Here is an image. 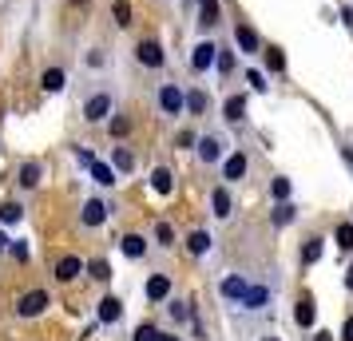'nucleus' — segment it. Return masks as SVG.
Masks as SVG:
<instances>
[{"label": "nucleus", "instance_id": "72a5a7b5", "mask_svg": "<svg viewBox=\"0 0 353 341\" xmlns=\"http://www.w3.org/2000/svg\"><path fill=\"white\" fill-rule=\"evenodd\" d=\"M242 76H246V87H250V92H258V96H266V92H270V80H266V72H258V68H246Z\"/></svg>", "mask_w": 353, "mask_h": 341}, {"label": "nucleus", "instance_id": "bb28decb", "mask_svg": "<svg viewBox=\"0 0 353 341\" xmlns=\"http://www.w3.org/2000/svg\"><path fill=\"white\" fill-rule=\"evenodd\" d=\"M294 218H298V207H294V203H278V207H274L270 211V223H274V230H282V227H290V223H294Z\"/></svg>", "mask_w": 353, "mask_h": 341}, {"label": "nucleus", "instance_id": "423d86ee", "mask_svg": "<svg viewBox=\"0 0 353 341\" xmlns=\"http://www.w3.org/2000/svg\"><path fill=\"white\" fill-rule=\"evenodd\" d=\"M131 56H135V64L143 68V72H163L167 68V48H163L159 40H139Z\"/></svg>", "mask_w": 353, "mask_h": 341}, {"label": "nucleus", "instance_id": "58836bf2", "mask_svg": "<svg viewBox=\"0 0 353 341\" xmlns=\"http://www.w3.org/2000/svg\"><path fill=\"white\" fill-rule=\"evenodd\" d=\"M334 238H337V246H341V250H353V223H341Z\"/></svg>", "mask_w": 353, "mask_h": 341}, {"label": "nucleus", "instance_id": "cd10ccee", "mask_svg": "<svg viewBox=\"0 0 353 341\" xmlns=\"http://www.w3.org/2000/svg\"><path fill=\"white\" fill-rule=\"evenodd\" d=\"M207 107H210V96L203 92V87H191V92H187V112H191L194 119H203Z\"/></svg>", "mask_w": 353, "mask_h": 341}, {"label": "nucleus", "instance_id": "79ce46f5", "mask_svg": "<svg viewBox=\"0 0 353 341\" xmlns=\"http://www.w3.org/2000/svg\"><path fill=\"white\" fill-rule=\"evenodd\" d=\"M159 338H163V333L155 329V325H139V329H135V338H131V341H159Z\"/></svg>", "mask_w": 353, "mask_h": 341}, {"label": "nucleus", "instance_id": "c85d7f7f", "mask_svg": "<svg viewBox=\"0 0 353 341\" xmlns=\"http://www.w3.org/2000/svg\"><path fill=\"white\" fill-rule=\"evenodd\" d=\"M112 20H115V28H123V32H128L131 24H135V8H131L128 0H115V4H112Z\"/></svg>", "mask_w": 353, "mask_h": 341}, {"label": "nucleus", "instance_id": "c756f323", "mask_svg": "<svg viewBox=\"0 0 353 341\" xmlns=\"http://www.w3.org/2000/svg\"><path fill=\"white\" fill-rule=\"evenodd\" d=\"M151 238H155V246H163V250H171V246H175V227H171L167 218H159V223L151 227Z\"/></svg>", "mask_w": 353, "mask_h": 341}, {"label": "nucleus", "instance_id": "9b49d317", "mask_svg": "<svg viewBox=\"0 0 353 341\" xmlns=\"http://www.w3.org/2000/svg\"><path fill=\"white\" fill-rule=\"evenodd\" d=\"M223 119L226 127H242L246 123V96L242 92H226L223 96Z\"/></svg>", "mask_w": 353, "mask_h": 341}, {"label": "nucleus", "instance_id": "473e14b6", "mask_svg": "<svg viewBox=\"0 0 353 341\" xmlns=\"http://www.w3.org/2000/svg\"><path fill=\"white\" fill-rule=\"evenodd\" d=\"M321 250H325V242H321L318 234H310L302 242V266H314V262L321 258Z\"/></svg>", "mask_w": 353, "mask_h": 341}, {"label": "nucleus", "instance_id": "6e6552de", "mask_svg": "<svg viewBox=\"0 0 353 341\" xmlns=\"http://www.w3.org/2000/svg\"><path fill=\"white\" fill-rule=\"evenodd\" d=\"M214 56H219V44L214 40H199L191 48V56H187V68H191L194 76H203V72L214 68Z\"/></svg>", "mask_w": 353, "mask_h": 341}, {"label": "nucleus", "instance_id": "de8ad7c7", "mask_svg": "<svg viewBox=\"0 0 353 341\" xmlns=\"http://www.w3.org/2000/svg\"><path fill=\"white\" fill-rule=\"evenodd\" d=\"M314 341H334V333H325V329H321V333H314Z\"/></svg>", "mask_w": 353, "mask_h": 341}, {"label": "nucleus", "instance_id": "4c0bfd02", "mask_svg": "<svg viewBox=\"0 0 353 341\" xmlns=\"http://www.w3.org/2000/svg\"><path fill=\"white\" fill-rule=\"evenodd\" d=\"M88 274L96 278V282H108V278H112V266L103 258H96V262H88Z\"/></svg>", "mask_w": 353, "mask_h": 341}, {"label": "nucleus", "instance_id": "37998d69", "mask_svg": "<svg viewBox=\"0 0 353 341\" xmlns=\"http://www.w3.org/2000/svg\"><path fill=\"white\" fill-rule=\"evenodd\" d=\"M8 250H12V254H17L20 262L28 258V246H24V242H8Z\"/></svg>", "mask_w": 353, "mask_h": 341}, {"label": "nucleus", "instance_id": "4468645a", "mask_svg": "<svg viewBox=\"0 0 353 341\" xmlns=\"http://www.w3.org/2000/svg\"><path fill=\"white\" fill-rule=\"evenodd\" d=\"M112 48H108V44H92V48H83V72H92V76H96V72H108V68H112Z\"/></svg>", "mask_w": 353, "mask_h": 341}, {"label": "nucleus", "instance_id": "09e8293b", "mask_svg": "<svg viewBox=\"0 0 353 341\" xmlns=\"http://www.w3.org/2000/svg\"><path fill=\"white\" fill-rule=\"evenodd\" d=\"M4 250H8V238H4V234H0V254H4Z\"/></svg>", "mask_w": 353, "mask_h": 341}, {"label": "nucleus", "instance_id": "f03ea898", "mask_svg": "<svg viewBox=\"0 0 353 341\" xmlns=\"http://www.w3.org/2000/svg\"><path fill=\"white\" fill-rule=\"evenodd\" d=\"M226 135L223 131H214V127H207V131H199V139H194V159H199V167H219V163L226 159Z\"/></svg>", "mask_w": 353, "mask_h": 341}, {"label": "nucleus", "instance_id": "2f4dec72", "mask_svg": "<svg viewBox=\"0 0 353 341\" xmlns=\"http://www.w3.org/2000/svg\"><path fill=\"white\" fill-rule=\"evenodd\" d=\"M163 306H167V313H171V322H191V302H183V298H167V302H163Z\"/></svg>", "mask_w": 353, "mask_h": 341}, {"label": "nucleus", "instance_id": "4be33fe9", "mask_svg": "<svg viewBox=\"0 0 353 341\" xmlns=\"http://www.w3.org/2000/svg\"><path fill=\"white\" fill-rule=\"evenodd\" d=\"M131 127H135V119H131L128 112H112L108 115V135H112L115 143H123V139L131 135Z\"/></svg>", "mask_w": 353, "mask_h": 341}, {"label": "nucleus", "instance_id": "c03bdc74", "mask_svg": "<svg viewBox=\"0 0 353 341\" xmlns=\"http://www.w3.org/2000/svg\"><path fill=\"white\" fill-rule=\"evenodd\" d=\"M341 341H353V318H345V329H341Z\"/></svg>", "mask_w": 353, "mask_h": 341}, {"label": "nucleus", "instance_id": "603ef678", "mask_svg": "<svg viewBox=\"0 0 353 341\" xmlns=\"http://www.w3.org/2000/svg\"><path fill=\"white\" fill-rule=\"evenodd\" d=\"M187 4H203V0H187Z\"/></svg>", "mask_w": 353, "mask_h": 341}, {"label": "nucleus", "instance_id": "393cba45", "mask_svg": "<svg viewBox=\"0 0 353 341\" xmlns=\"http://www.w3.org/2000/svg\"><path fill=\"white\" fill-rule=\"evenodd\" d=\"M99 325H115L119 318H123V302L119 298H99Z\"/></svg>", "mask_w": 353, "mask_h": 341}, {"label": "nucleus", "instance_id": "20e7f679", "mask_svg": "<svg viewBox=\"0 0 353 341\" xmlns=\"http://www.w3.org/2000/svg\"><path fill=\"white\" fill-rule=\"evenodd\" d=\"M52 306V293L48 290H24L17 298V318L20 322H36V318H44Z\"/></svg>", "mask_w": 353, "mask_h": 341}, {"label": "nucleus", "instance_id": "a18cd8bd", "mask_svg": "<svg viewBox=\"0 0 353 341\" xmlns=\"http://www.w3.org/2000/svg\"><path fill=\"white\" fill-rule=\"evenodd\" d=\"M341 20H345V24L353 28V8H341Z\"/></svg>", "mask_w": 353, "mask_h": 341}, {"label": "nucleus", "instance_id": "a19ab883", "mask_svg": "<svg viewBox=\"0 0 353 341\" xmlns=\"http://www.w3.org/2000/svg\"><path fill=\"white\" fill-rule=\"evenodd\" d=\"M262 56H266V64H270L274 72H282V68H286V60H282V48H262Z\"/></svg>", "mask_w": 353, "mask_h": 341}, {"label": "nucleus", "instance_id": "ddd939ff", "mask_svg": "<svg viewBox=\"0 0 353 341\" xmlns=\"http://www.w3.org/2000/svg\"><path fill=\"white\" fill-rule=\"evenodd\" d=\"M147 250H151V242H147L139 230H128V234L119 238V254H123L128 262H143V258H147Z\"/></svg>", "mask_w": 353, "mask_h": 341}, {"label": "nucleus", "instance_id": "1a4fd4ad", "mask_svg": "<svg viewBox=\"0 0 353 341\" xmlns=\"http://www.w3.org/2000/svg\"><path fill=\"white\" fill-rule=\"evenodd\" d=\"M234 44L242 56H262V36L254 32L250 20H234Z\"/></svg>", "mask_w": 353, "mask_h": 341}, {"label": "nucleus", "instance_id": "f704fd0d", "mask_svg": "<svg viewBox=\"0 0 353 341\" xmlns=\"http://www.w3.org/2000/svg\"><path fill=\"white\" fill-rule=\"evenodd\" d=\"M270 195H274V203H286V198L294 195V183H290V175H274V179H270Z\"/></svg>", "mask_w": 353, "mask_h": 341}, {"label": "nucleus", "instance_id": "f257e3e1", "mask_svg": "<svg viewBox=\"0 0 353 341\" xmlns=\"http://www.w3.org/2000/svg\"><path fill=\"white\" fill-rule=\"evenodd\" d=\"M151 103H155V115H159V119H171V123L187 115V92H183L175 80L155 83V96H151Z\"/></svg>", "mask_w": 353, "mask_h": 341}, {"label": "nucleus", "instance_id": "b1692460", "mask_svg": "<svg viewBox=\"0 0 353 341\" xmlns=\"http://www.w3.org/2000/svg\"><path fill=\"white\" fill-rule=\"evenodd\" d=\"M219 293H223L226 302H242V293H246V278L242 274H226L219 282Z\"/></svg>", "mask_w": 353, "mask_h": 341}, {"label": "nucleus", "instance_id": "0eeeda50", "mask_svg": "<svg viewBox=\"0 0 353 341\" xmlns=\"http://www.w3.org/2000/svg\"><path fill=\"white\" fill-rule=\"evenodd\" d=\"M207 207H210V214H214L219 223H230V218H234V211H239V203H234V195H230V187H226V183L210 187Z\"/></svg>", "mask_w": 353, "mask_h": 341}, {"label": "nucleus", "instance_id": "7c9ffc66", "mask_svg": "<svg viewBox=\"0 0 353 341\" xmlns=\"http://www.w3.org/2000/svg\"><path fill=\"white\" fill-rule=\"evenodd\" d=\"M314 318H318V306H314V298H302V302L294 306V322L302 325V329H310V325H314Z\"/></svg>", "mask_w": 353, "mask_h": 341}, {"label": "nucleus", "instance_id": "6ab92c4d", "mask_svg": "<svg viewBox=\"0 0 353 341\" xmlns=\"http://www.w3.org/2000/svg\"><path fill=\"white\" fill-rule=\"evenodd\" d=\"M187 254L191 258H207L210 254V246H214V238H210V230H203V227H194V230H187Z\"/></svg>", "mask_w": 353, "mask_h": 341}, {"label": "nucleus", "instance_id": "412c9836", "mask_svg": "<svg viewBox=\"0 0 353 341\" xmlns=\"http://www.w3.org/2000/svg\"><path fill=\"white\" fill-rule=\"evenodd\" d=\"M151 191L163 195V198H171L175 195V171H171V167H155V171H151Z\"/></svg>", "mask_w": 353, "mask_h": 341}, {"label": "nucleus", "instance_id": "dca6fc26", "mask_svg": "<svg viewBox=\"0 0 353 341\" xmlns=\"http://www.w3.org/2000/svg\"><path fill=\"white\" fill-rule=\"evenodd\" d=\"M112 167H115V175H119V179H128V175H135V167H139V155H135L131 147L115 143L112 147Z\"/></svg>", "mask_w": 353, "mask_h": 341}, {"label": "nucleus", "instance_id": "c9c22d12", "mask_svg": "<svg viewBox=\"0 0 353 341\" xmlns=\"http://www.w3.org/2000/svg\"><path fill=\"white\" fill-rule=\"evenodd\" d=\"M199 24H203V28H214V24H219V0H203Z\"/></svg>", "mask_w": 353, "mask_h": 341}, {"label": "nucleus", "instance_id": "f3484780", "mask_svg": "<svg viewBox=\"0 0 353 341\" xmlns=\"http://www.w3.org/2000/svg\"><path fill=\"white\" fill-rule=\"evenodd\" d=\"M40 183H44V163L24 159V163H20V171H17V187H20V191H36Z\"/></svg>", "mask_w": 353, "mask_h": 341}, {"label": "nucleus", "instance_id": "ea45409f", "mask_svg": "<svg viewBox=\"0 0 353 341\" xmlns=\"http://www.w3.org/2000/svg\"><path fill=\"white\" fill-rule=\"evenodd\" d=\"M194 139H199V131L187 127V131H179V135H175V147H179V151H194Z\"/></svg>", "mask_w": 353, "mask_h": 341}, {"label": "nucleus", "instance_id": "9d476101", "mask_svg": "<svg viewBox=\"0 0 353 341\" xmlns=\"http://www.w3.org/2000/svg\"><path fill=\"white\" fill-rule=\"evenodd\" d=\"M171 293H175V282H171V274H163V270L147 274V302H151V306H163Z\"/></svg>", "mask_w": 353, "mask_h": 341}, {"label": "nucleus", "instance_id": "e433bc0d", "mask_svg": "<svg viewBox=\"0 0 353 341\" xmlns=\"http://www.w3.org/2000/svg\"><path fill=\"white\" fill-rule=\"evenodd\" d=\"M20 218H24L20 203H0V223H20Z\"/></svg>", "mask_w": 353, "mask_h": 341}, {"label": "nucleus", "instance_id": "5701e85b", "mask_svg": "<svg viewBox=\"0 0 353 341\" xmlns=\"http://www.w3.org/2000/svg\"><path fill=\"white\" fill-rule=\"evenodd\" d=\"M88 171H92V179H96L99 187H103V191H112L115 183H119L115 167H112V163H103V159H92V167H88Z\"/></svg>", "mask_w": 353, "mask_h": 341}, {"label": "nucleus", "instance_id": "aec40b11", "mask_svg": "<svg viewBox=\"0 0 353 341\" xmlns=\"http://www.w3.org/2000/svg\"><path fill=\"white\" fill-rule=\"evenodd\" d=\"M83 274V258H76V254H64V258L56 262V266H52V278H56V282H76V278Z\"/></svg>", "mask_w": 353, "mask_h": 341}, {"label": "nucleus", "instance_id": "2eb2a0df", "mask_svg": "<svg viewBox=\"0 0 353 341\" xmlns=\"http://www.w3.org/2000/svg\"><path fill=\"white\" fill-rule=\"evenodd\" d=\"M270 298H274V286H270V282H262V286H246V293H242V309L262 313V309L270 306Z\"/></svg>", "mask_w": 353, "mask_h": 341}, {"label": "nucleus", "instance_id": "f8f14e48", "mask_svg": "<svg viewBox=\"0 0 353 341\" xmlns=\"http://www.w3.org/2000/svg\"><path fill=\"white\" fill-rule=\"evenodd\" d=\"M219 167H223L226 183H242L246 179V171H250V159H246V151H226V159L219 163Z\"/></svg>", "mask_w": 353, "mask_h": 341}, {"label": "nucleus", "instance_id": "49530a36", "mask_svg": "<svg viewBox=\"0 0 353 341\" xmlns=\"http://www.w3.org/2000/svg\"><path fill=\"white\" fill-rule=\"evenodd\" d=\"M345 290L353 293V266H350V270H345Z\"/></svg>", "mask_w": 353, "mask_h": 341}, {"label": "nucleus", "instance_id": "a878e982", "mask_svg": "<svg viewBox=\"0 0 353 341\" xmlns=\"http://www.w3.org/2000/svg\"><path fill=\"white\" fill-rule=\"evenodd\" d=\"M214 68H219V76H223V80H230V76H234V68H239V60H234V48H230V44H219Z\"/></svg>", "mask_w": 353, "mask_h": 341}, {"label": "nucleus", "instance_id": "3c124183", "mask_svg": "<svg viewBox=\"0 0 353 341\" xmlns=\"http://www.w3.org/2000/svg\"><path fill=\"white\" fill-rule=\"evenodd\" d=\"M72 4H76V8H83V4H88V0H72Z\"/></svg>", "mask_w": 353, "mask_h": 341}, {"label": "nucleus", "instance_id": "864d4df0", "mask_svg": "<svg viewBox=\"0 0 353 341\" xmlns=\"http://www.w3.org/2000/svg\"><path fill=\"white\" fill-rule=\"evenodd\" d=\"M266 341H278V338H266Z\"/></svg>", "mask_w": 353, "mask_h": 341}, {"label": "nucleus", "instance_id": "7ed1b4c3", "mask_svg": "<svg viewBox=\"0 0 353 341\" xmlns=\"http://www.w3.org/2000/svg\"><path fill=\"white\" fill-rule=\"evenodd\" d=\"M115 112V92L112 87H96V92H88V99H83V123L88 127H99V123H108V115Z\"/></svg>", "mask_w": 353, "mask_h": 341}, {"label": "nucleus", "instance_id": "a211bd4d", "mask_svg": "<svg viewBox=\"0 0 353 341\" xmlns=\"http://www.w3.org/2000/svg\"><path fill=\"white\" fill-rule=\"evenodd\" d=\"M40 87H44V96H60L68 87V72L60 64H48L44 72H40Z\"/></svg>", "mask_w": 353, "mask_h": 341}, {"label": "nucleus", "instance_id": "8fccbe9b", "mask_svg": "<svg viewBox=\"0 0 353 341\" xmlns=\"http://www.w3.org/2000/svg\"><path fill=\"white\" fill-rule=\"evenodd\" d=\"M159 341H179V338H171V333H163V338Z\"/></svg>", "mask_w": 353, "mask_h": 341}, {"label": "nucleus", "instance_id": "39448f33", "mask_svg": "<svg viewBox=\"0 0 353 341\" xmlns=\"http://www.w3.org/2000/svg\"><path fill=\"white\" fill-rule=\"evenodd\" d=\"M115 214V207L108 203V198H99L92 195L88 203L80 207V230H99V227H108V218Z\"/></svg>", "mask_w": 353, "mask_h": 341}]
</instances>
